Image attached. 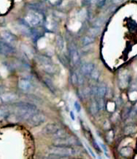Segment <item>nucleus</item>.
<instances>
[{"mask_svg": "<svg viewBox=\"0 0 137 159\" xmlns=\"http://www.w3.org/2000/svg\"><path fill=\"white\" fill-rule=\"evenodd\" d=\"M16 107V116L22 120H27L28 118L38 111L35 105L30 103H18L15 105Z\"/></svg>", "mask_w": 137, "mask_h": 159, "instance_id": "obj_1", "label": "nucleus"}, {"mask_svg": "<svg viewBox=\"0 0 137 159\" xmlns=\"http://www.w3.org/2000/svg\"><path fill=\"white\" fill-rule=\"evenodd\" d=\"M48 150L50 154H58V155L65 156L67 157L76 154L75 149L68 147H61V146H54V147H50Z\"/></svg>", "mask_w": 137, "mask_h": 159, "instance_id": "obj_2", "label": "nucleus"}, {"mask_svg": "<svg viewBox=\"0 0 137 159\" xmlns=\"http://www.w3.org/2000/svg\"><path fill=\"white\" fill-rule=\"evenodd\" d=\"M43 16L37 11H31L25 17V22L31 27H35L42 23Z\"/></svg>", "mask_w": 137, "mask_h": 159, "instance_id": "obj_3", "label": "nucleus"}, {"mask_svg": "<svg viewBox=\"0 0 137 159\" xmlns=\"http://www.w3.org/2000/svg\"><path fill=\"white\" fill-rule=\"evenodd\" d=\"M79 144L78 139L73 136H66V137L56 139L54 141V146H61V147H68V146H76Z\"/></svg>", "mask_w": 137, "mask_h": 159, "instance_id": "obj_4", "label": "nucleus"}, {"mask_svg": "<svg viewBox=\"0 0 137 159\" xmlns=\"http://www.w3.org/2000/svg\"><path fill=\"white\" fill-rule=\"evenodd\" d=\"M28 124L31 127H38L45 121V116L40 112L36 111L31 115L26 120Z\"/></svg>", "mask_w": 137, "mask_h": 159, "instance_id": "obj_5", "label": "nucleus"}, {"mask_svg": "<svg viewBox=\"0 0 137 159\" xmlns=\"http://www.w3.org/2000/svg\"><path fill=\"white\" fill-rule=\"evenodd\" d=\"M0 53L6 56L12 55L15 53V48L4 40L0 39Z\"/></svg>", "mask_w": 137, "mask_h": 159, "instance_id": "obj_6", "label": "nucleus"}, {"mask_svg": "<svg viewBox=\"0 0 137 159\" xmlns=\"http://www.w3.org/2000/svg\"><path fill=\"white\" fill-rule=\"evenodd\" d=\"M1 37H2V40H4L5 42L7 43L11 44V45H14L17 43V38L15 34H13L12 33L10 32L8 30H2L1 32Z\"/></svg>", "mask_w": 137, "mask_h": 159, "instance_id": "obj_7", "label": "nucleus"}, {"mask_svg": "<svg viewBox=\"0 0 137 159\" xmlns=\"http://www.w3.org/2000/svg\"><path fill=\"white\" fill-rule=\"evenodd\" d=\"M18 99V96L13 92H5L0 95V99L3 103H10L14 102Z\"/></svg>", "mask_w": 137, "mask_h": 159, "instance_id": "obj_8", "label": "nucleus"}, {"mask_svg": "<svg viewBox=\"0 0 137 159\" xmlns=\"http://www.w3.org/2000/svg\"><path fill=\"white\" fill-rule=\"evenodd\" d=\"M59 128V125L57 124V123H49L42 129V133L44 134H51V135H53Z\"/></svg>", "mask_w": 137, "mask_h": 159, "instance_id": "obj_9", "label": "nucleus"}, {"mask_svg": "<svg viewBox=\"0 0 137 159\" xmlns=\"http://www.w3.org/2000/svg\"><path fill=\"white\" fill-rule=\"evenodd\" d=\"M70 56L72 62L74 65H78L81 61V57H80V53L78 51V49L75 47H71L70 48Z\"/></svg>", "mask_w": 137, "mask_h": 159, "instance_id": "obj_10", "label": "nucleus"}, {"mask_svg": "<svg viewBox=\"0 0 137 159\" xmlns=\"http://www.w3.org/2000/svg\"><path fill=\"white\" fill-rule=\"evenodd\" d=\"M128 82H129V75L127 71H125L120 75V86L122 89H125L128 86Z\"/></svg>", "mask_w": 137, "mask_h": 159, "instance_id": "obj_11", "label": "nucleus"}, {"mask_svg": "<svg viewBox=\"0 0 137 159\" xmlns=\"http://www.w3.org/2000/svg\"><path fill=\"white\" fill-rule=\"evenodd\" d=\"M95 68V65L92 63H86L81 65V72L84 75H90L92 71Z\"/></svg>", "mask_w": 137, "mask_h": 159, "instance_id": "obj_12", "label": "nucleus"}, {"mask_svg": "<svg viewBox=\"0 0 137 159\" xmlns=\"http://www.w3.org/2000/svg\"><path fill=\"white\" fill-rule=\"evenodd\" d=\"M18 87L22 91H28L31 88V83L29 80L27 79H21L18 81Z\"/></svg>", "mask_w": 137, "mask_h": 159, "instance_id": "obj_13", "label": "nucleus"}, {"mask_svg": "<svg viewBox=\"0 0 137 159\" xmlns=\"http://www.w3.org/2000/svg\"><path fill=\"white\" fill-rule=\"evenodd\" d=\"M42 69H43L45 72H48V73H54L56 71V68L54 66V65L52 63H48V64H44V65H41Z\"/></svg>", "mask_w": 137, "mask_h": 159, "instance_id": "obj_14", "label": "nucleus"}, {"mask_svg": "<svg viewBox=\"0 0 137 159\" xmlns=\"http://www.w3.org/2000/svg\"><path fill=\"white\" fill-rule=\"evenodd\" d=\"M68 135V134L66 132V130L63 128H61V127L53 134V136H54L55 139H61V138L66 137V136Z\"/></svg>", "mask_w": 137, "mask_h": 159, "instance_id": "obj_15", "label": "nucleus"}, {"mask_svg": "<svg viewBox=\"0 0 137 159\" xmlns=\"http://www.w3.org/2000/svg\"><path fill=\"white\" fill-rule=\"evenodd\" d=\"M37 60H38V61L39 62L40 65H44V64H48V63H52V60L50 59L48 57L43 56V55H38L37 57Z\"/></svg>", "mask_w": 137, "mask_h": 159, "instance_id": "obj_16", "label": "nucleus"}, {"mask_svg": "<svg viewBox=\"0 0 137 159\" xmlns=\"http://www.w3.org/2000/svg\"><path fill=\"white\" fill-rule=\"evenodd\" d=\"M107 92V88L105 84H101L99 87L97 88V95L99 96V98H104L106 95Z\"/></svg>", "mask_w": 137, "mask_h": 159, "instance_id": "obj_17", "label": "nucleus"}, {"mask_svg": "<svg viewBox=\"0 0 137 159\" xmlns=\"http://www.w3.org/2000/svg\"><path fill=\"white\" fill-rule=\"evenodd\" d=\"M137 131V127L136 126H132V125H130V126H127L125 128V134L126 135H129V134H132L135 133Z\"/></svg>", "mask_w": 137, "mask_h": 159, "instance_id": "obj_18", "label": "nucleus"}, {"mask_svg": "<svg viewBox=\"0 0 137 159\" xmlns=\"http://www.w3.org/2000/svg\"><path fill=\"white\" fill-rule=\"evenodd\" d=\"M100 33H101V27H96V26L90 28L88 31V35L91 37H93V38L96 36H97Z\"/></svg>", "mask_w": 137, "mask_h": 159, "instance_id": "obj_19", "label": "nucleus"}, {"mask_svg": "<svg viewBox=\"0 0 137 159\" xmlns=\"http://www.w3.org/2000/svg\"><path fill=\"white\" fill-rule=\"evenodd\" d=\"M17 26H18V30L21 31V33H22V34H29L30 33H31V30H30L29 27H28L27 25H23V24L22 23H19L18 24Z\"/></svg>", "mask_w": 137, "mask_h": 159, "instance_id": "obj_20", "label": "nucleus"}, {"mask_svg": "<svg viewBox=\"0 0 137 159\" xmlns=\"http://www.w3.org/2000/svg\"><path fill=\"white\" fill-rule=\"evenodd\" d=\"M94 41H95V39H94L93 37H91L88 35V36L84 37L83 39H82V44H83V45H85V46H87V45L93 43Z\"/></svg>", "mask_w": 137, "mask_h": 159, "instance_id": "obj_21", "label": "nucleus"}, {"mask_svg": "<svg viewBox=\"0 0 137 159\" xmlns=\"http://www.w3.org/2000/svg\"><path fill=\"white\" fill-rule=\"evenodd\" d=\"M132 153V149L131 147H124L121 149L120 154L123 157H129Z\"/></svg>", "mask_w": 137, "mask_h": 159, "instance_id": "obj_22", "label": "nucleus"}, {"mask_svg": "<svg viewBox=\"0 0 137 159\" xmlns=\"http://www.w3.org/2000/svg\"><path fill=\"white\" fill-rule=\"evenodd\" d=\"M90 111L93 116L97 114V112L99 111V107H98L97 102V101H92L90 105Z\"/></svg>", "mask_w": 137, "mask_h": 159, "instance_id": "obj_23", "label": "nucleus"}, {"mask_svg": "<svg viewBox=\"0 0 137 159\" xmlns=\"http://www.w3.org/2000/svg\"><path fill=\"white\" fill-rule=\"evenodd\" d=\"M57 45L60 50H63L64 47H65V42H64L63 38L60 35L57 37Z\"/></svg>", "mask_w": 137, "mask_h": 159, "instance_id": "obj_24", "label": "nucleus"}, {"mask_svg": "<svg viewBox=\"0 0 137 159\" xmlns=\"http://www.w3.org/2000/svg\"><path fill=\"white\" fill-rule=\"evenodd\" d=\"M9 116V111L7 109L0 108V120L6 119Z\"/></svg>", "mask_w": 137, "mask_h": 159, "instance_id": "obj_25", "label": "nucleus"}, {"mask_svg": "<svg viewBox=\"0 0 137 159\" xmlns=\"http://www.w3.org/2000/svg\"><path fill=\"white\" fill-rule=\"evenodd\" d=\"M90 76H91V77H92V79L98 80V78H99V76H100L99 70L94 68V69L92 71V72L90 73Z\"/></svg>", "mask_w": 137, "mask_h": 159, "instance_id": "obj_26", "label": "nucleus"}, {"mask_svg": "<svg viewBox=\"0 0 137 159\" xmlns=\"http://www.w3.org/2000/svg\"><path fill=\"white\" fill-rule=\"evenodd\" d=\"M71 81H72L73 84H78V73H76V72H72V74H71Z\"/></svg>", "mask_w": 137, "mask_h": 159, "instance_id": "obj_27", "label": "nucleus"}, {"mask_svg": "<svg viewBox=\"0 0 137 159\" xmlns=\"http://www.w3.org/2000/svg\"><path fill=\"white\" fill-rule=\"evenodd\" d=\"M104 24V19L103 18H98L93 22V26L96 27H101V25Z\"/></svg>", "mask_w": 137, "mask_h": 159, "instance_id": "obj_28", "label": "nucleus"}, {"mask_svg": "<svg viewBox=\"0 0 137 159\" xmlns=\"http://www.w3.org/2000/svg\"><path fill=\"white\" fill-rule=\"evenodd\" d=\"M97 104L98 107H99V110L102 111L105 109V101H104L103 98H100L99 100L97 101Z\"/></svg>", "mask_w": 137, "mask_h": 159, "instance_id": "obj_29", "label": "nucleus"}, {"mask_svg": "<svg viewBox=\"0 0 137 159\" xmlns=\"http://www.w3.org/2000/svg\"><path fill=\"white\" fill-rule=\"evenodd\" d=\"M113 136H114V133L112 130H110V131L108 132V134H107L106 138L108 143H112V140H113Z\"/></svg>", "mask_w": 137, "mask_h": 159, "instance_id": "obj_30", "label": "nucleus"}, {"mask_svg": "<svg viewBox=\"0 0 137 159\" xmlns=\"http://www.w3.org/2000/svg\"><path fill=\"white\" fill-rule=\"evenodd\" d=\"M74 107H75V109H76V111L78 112H80V111H81V104L79 103V102L76 101L75 102V103H74Z\"/></svg>", "mask_w": 137, "mask_h": 159, "instance_id": "obj_31", "label": "nucleus"}, {"mask_svg": "<svg viewBox=\"0 0 137 159\" xmlns=\"http://www.w3.org/2000/svg\"><path fill=\"white\" fill-rule=\"evenodd\" d=\"M109 127H110V124H109V123H108V120H106V121L105 122V123H104V128L108 129Z\"/></svg>", "mask_w": 137, "mask_h": 159, "instance_id": "obj_32", "label": "nucleus"}, {"mask_svg": "<svg viewBox=\"0 0 137 159\" xmlns=\"http://www.w3.org/2000/svg\"><path fill=\"white\" fill-rule=\"evenodd\" d=\"M92 3H99L101 4V2H105V0H92Z\"/></svg>", "mask_w": 137, "mask_h": 159, "instance_id": "obj_33", "label": "nucleus"}, {"mask_svg": "<svg viewBox=\"0 0 137 159\" xmlns=\"http://www.w3.org/2000/svg\"><path fill=\"white\" fill-rule=\"evenodd\" d=\"M114 4H119L122 2L123 0H111Z\"/></svg>", "mask_w": 137, "mask_h": 159, "instance_id": "obj_34", "label": "nucleus"}, {"mask_svg": "<svg viewBox=\"0 0 137 159\" xmlns=\"http://www.w3.org/2000/svg\"><path fill=\"white\" fill-rule=\"evenodd\" d=\"M70 116H71V117H72V119H73V120H74V119H75V117H74L73 113V112H71V113H70Z\"/></svg>", "mask_w": 137, "mask_h": 159, "instance_id": "obj_35", "label": "nucleus"}, {"mask_svg": "<svg viewBox=\"0 0 137 159\" xmlns=\"http://www.w3.org/2000/svg\"><path fill=\"white\" fill-rule=\"evenodd\" d=\"M2 89H1V88H0V95L2 94Z\"/></svg>", "mask_w": 137, "mask_h": 159, "instance_id": "obj_36", "label": "nucleus"}, {"mask_svg": "<svg viewBox=\"0 0 137 159\" xmlns=\"http://www.w3.org/2000/svg\"><path fill=\"white\" fill-rule=\"evenodd\" d=\"M135 110H136V111H137V103H136V105H135Z\"/></svg>", "mask_w": 137, "mask_h": 159, "instance_id": "obj_37", "label": "nucleus"}]
</instances>
